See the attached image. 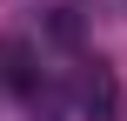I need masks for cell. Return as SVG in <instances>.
<instances>
[{
	"label": "cell",
	"instance_id": "6da1fadb",
	"mask_svg": "<svg viewBox=\"0 0 127 121\" xmlns=\"http://www.w3.org/2000/svg\"><path fill=\"white\" fill-rule=\"evenodd\" d=\"M80 108H87L94 121H121V88H114V67L87 61V74H80Z\"/></svg>",
	"mask_w": 127,
	"mask_h": 121
},
{
	"label": "cell",
	"instance_id": "7a4b0ae2",
	"mask_svg": "<svg viewBox=\"0 0 127 121\" xmlns=\"http://www.w3.org/2000/svg\"><path fill=\"white\" fill-rule=\"evenodd\" d=\"M0 81H7L13 94L47 88V81H40V61H33V47H27V40H0Z\"/></svg>",
	"mask_w": 127,
	"mask_h": 121
},
{
	"label": "cell",
	"instance_id": "3957f363",
	"mask_svg": "<svg viewBox=\"0 0 127 121\" xmlns=\"http://www.w3.org/2000/svg\"><path fill=\"white\" fill-rule=\"evenodd\" d=\"M27 121H67V101H60V88H54V81L27 94Z\"/></svg>",
	"mask_w": 127,
	"mask_h": 121
}]
</instances>
